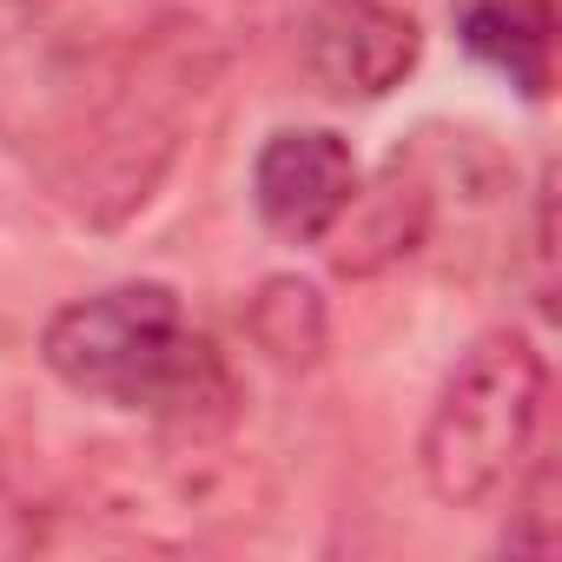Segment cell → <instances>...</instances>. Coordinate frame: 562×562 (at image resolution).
Listing matches in <instances>:
<instances>
[{"label":"cell","instance_id":"1","mask_svg":"<svg viewBox=\"0 0 562 562\" xmlns=\"http://www.w3.org/2000/svg\"><path fill=\"white\" fill-rule=\"evenodd\" d=\"M41 358L74 397L153 417L166 430H212L232 417L238 397L232 364L159 278H133V285L60 305L41 331Z\"/></svg>","mask_w":562,"mask_h":562},{"label":"cell","instance_id":"2","mask_svg":"<svg viewBox=\"0 0 562 562\" xmlns=\"http://www.w3.org/2000/svg\"><path fill=\"white\" fill-rule=\"evenodd\" d=\"M542 417H549V358L536 351V338L516 325L483 331L450 364L417 437V470L430 496L443 509L496 503L542 443Z\"/></svg>","mask_w":562,"mask_h":562},{"label":"cell","instance_id":"3","mask_svg":"<svg viewBox=\"0 0 562 562\" xmlns=\"http://www.w3.org/2000/svg\"><path fill=\"white\" fill-rule=\"evenodd\" d=\"M358 186V153L331 126H278L251 159V212L285 245H325Z\"/></svg>","mask_w":562,"mask_h":562},{"label":"cell","instance_id":"4","mask_svg":"<svg viewBox=\"0 0 562 562\" xmlns=\"http://www.w3.org/2000/svg\"><path fill=\"white\" fill-rule=\"evenodd\" d=\"M417 54L424 27L391 0H318L299 41L312 87L331 100H384L391 87L411 80Z\"/></svg>","mask_w":562,"mask_h":562},{"label":"cell","instance_id":"5","mask_svg":"<svg viewBox=\"0 0 562 562\" xmlns=\"http://www.w3.org/2000/svg\"><path fill=\"white\" fill-rule=\"evenodd\" d=\"M430 225H437V166L417 133V146H397L384 159V172L371 186H358V199L325 232V245L345 278H378V271L404 265L411 251H424Z\"/></svg>","mask_w":562,"mask_h":562},{"label":"cell","instance_id":"6","mask_svg":"<svg viewBox=\"0 0 562 562\" xmlns=\"http://www.w3.org/2000/svg\"><path fill=\"white\" fill-rule=\"evenodd\" d=\"M457 41L476 67L509 80L522 100H549L555 87V0H457Z\"/></svg>","mask_w":562,"mask_h":562},{"label":"cell","instance_id":"7","mask_svg":"<svg viewBox=\"0 0 562 562\" xmlns=\"http://www.w3.org/2000/svg\"><path fill=\"white\" fill-rule=\"evenodd\" d=\"M245 331L271 364H285V371L318 364V351H325V299H318V285L312 278H265L251 292V305H245Z\"/></svg>","mask_w":562,"mask_h":562},{"label":"cell","instance_id":"8","mask_svg":"<svg viewBox=\"0 0 562 562\" xmlns=\"http://www.w3.org/2000/svg\"><path fill=\"white\" fill-rule=\"evenodd\" d=\"M562 536V516H555V450H529V463L516 470L509 483V522H503V549L516 555H549Z\"/></svg>","mask_w":562,"mask_h":562}]
</instances>
